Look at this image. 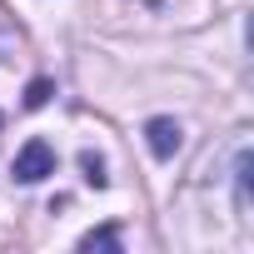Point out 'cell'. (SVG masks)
I'll list each match as a JSON object with an SVG mask.
<instances>
[{"label":"cell","mask_w":254,"mask_h":254,"mask_svg":"<svg viewBox=\"0 0 254 254\" xmlns=\"http://www.w3.org/2000/svg\"><path fill=\"white\" fill-rule=\"evenodd\" d=\"M10 175H15L20 185L50 180V175H55V150H50L45 140H25V145L15 150V160H10Z\"/></svg>","instance_id":"cell-1"},{"label":"cell","mask_w":254,"mask_h":254,"mask_svg":"<svg viewBox=\"0 0 254 254\" xmlns=\"http://www.w3.org/2000/svg\"><path fill=\"white\" fill-rule=\"evenodd\" d=\"M145 145H150V155H155V160H175V155H180V145H185L180 120H170V115H155V120L145 125Z\"/></svg>","instance_id":"cell-2"},{"label":"cell","mask_w":254,"mask_h":254,"mask_svg":"<svg viewBox=\"0 0 254 254\" xmlns=\"http://www.w3.org/2000/svg\"><path fill=\"white\" fill-rule=\"evenodd\" d=\"M249 170H254V160H249V150H239V160H234V190H239V214H249Z\"/></svg>","instance_id":"cell-3"},{"label":"cell","mask_w":254,"mask_h":254,"mask_svg":"<svg viewBox=\"0 0 254 254\" xmlns=\"http://www.w3.org/2000/svg\"><path fill=\"white\" fill-rule=\"evenodd\" d=\"M80 170H85V185H95V190H105V185H110V175H105V160H100V155H90V150H85V155H80Z\"/></svg>","instance_id":"cell-4"},{"label":"cell","mask_w":254,"mask_h":254,"mask_svg":"<svg viewBox=\"0 0 254 254\" xmlns=\"http://www.w3.org/2000/svg\"><path fill=\"white\" fill-rule=\"evenodd\" d=\"M80 249H120V234H115V229H90V234L80 239Z\"/></svg>","instance_id":"cell-5"},{"label":"cell","mask_w":254,"mask_h":254,"mask_svg":"<svg viewBox=\"0 0 254 254\" xmlns=\"http://www.w3.org/2000/svg\"><path fill=\"white\" fill-rule=\"evenodd\" d=\"M50 95H55V85H50V80H30V90H25V105H30V110H40Z\"/></svg>","instance_id":"cell-6"}]
</instances>
